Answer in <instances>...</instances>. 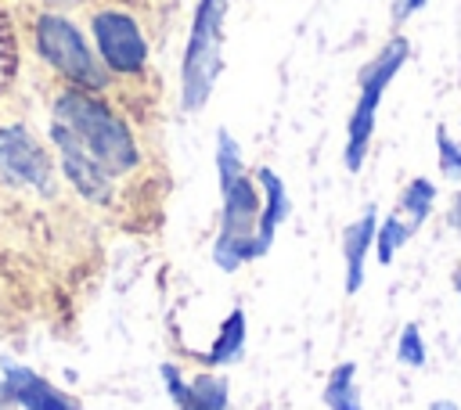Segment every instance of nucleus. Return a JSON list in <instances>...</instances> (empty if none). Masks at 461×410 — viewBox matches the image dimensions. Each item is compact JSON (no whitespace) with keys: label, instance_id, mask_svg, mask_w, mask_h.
<instances>
[{"label":"nucleus","instance_id":"1","mask_svg":"<svg viewBox=\"0 0 461 410\" xmlns=\"http://www.w3.org/2000/svg\"><path fill=\"white\" fill-rule=\"evenodd\" d=\"M43 94H47V119L58 122L83 147V155H90L108 176L130 187L148 173V147L140 140L137 122L126 115L122 101L54 79H47Z\"/></svg>","mask_w":461,"mask_h":410},{"label":"nucleus","instance_id":"2","mask_svg":"<svg viewBox=\"0 0 461 410\" xmlns=\"http://www.w3.org/2000/svg\"><path fill=\"white\" fill-rule=\"evenodd\" d=\"M14 22L22 29L29 58L43 68L47 79L68 83V86H79V90H94V94H108V97L119 101L115 79L108 76V68L101 65L90 36L83 32V25L68 11L43 7L36 0H22L14 7Z\"/></svg>","mask_w":461,"mask_h":410},{"label":"nucleus","instance_id":"3","mask_svg":"<svg viewBox=\"0 0 461 410\" xmlns=\"http://www.w3.org/2000/svg\"><path fill=\"white\" fill-rule=\"evenodd\" d=\"M216 176H220V219L212 241V263L223 273L241 270L256 255V227H259V183L252 169H245L238 140L227 129H216Z\"/></svg>","mask_w":461,"mask_h":410},{"label":"nucleus","instance_id":"4","mask_svg":"<svg viewBox=\"0 0 461 410\" xmlns=\"http://www.w3.org/2000/svg\"><path fill=\"white\" fill-rule=\"evenodd\" d=\"M86 29L101 65L115 79L119 101L126 104L130 97H144V90L155 86V72H151L148 36L137 14L119 4H94L86 11Z\"/></svg>","mask_w":461,"mask_h":410},{"label":"nucleus","instance_id":"5","mask_svg":"<svg viewBox=\"0 0 461 410\" xmlns=\"http://www.w3.org/2000/svg\"><path fill=\"white\" fill-rule=\"evenodd\" d=\"M411 61V40L403 32H393L375 58L364 61L360 76H357V104L346 119V147H342V165L346 173H360L371 151V137H375V122H378V108L382 97L389 90V83L400 76V68Z\"/></svg>","mask_w":461,"mask_h":410},{"label":"nucleus","instance_id":"6","mask_svg":"<svg viewBox=\"0 0 461 410\" xmlns=\"http://www.w3.org/2000/svg\"><path fill=\"white\" fill-rule=\"evenodd\" d=\"M234 0H198L180 61V108L202 111L223 72V18Z\"/></svg>","mask_w":461,"mask_h":410},{"label":"nucleus","instance_id":"7","mask_svg":"<svg viewBox=\"0 0 461 410\" xmlns=\"http://www.w3.org/2000/svg\"><path fill=\"white\" fill-rule=\"evenodd\" d=\"M0 180L40 198L58 194L61 187V169L50 144L18 115H0Z\"/></svg>","mask_w":461,"mask_h":410},{"label":"nucleus","instance_id":"8","mask_svg":"<svg viewBox=\"0 0 461 410\" xmlns=\"http://www.w3.org/2000/svg\"><path fill=\"white\" fill-rule=\"evenodd\" d=\"M162 381L176 410H227L230 406V381L216 370H202L191 381L180 374L176 363H162Z\"/></svg>","mask_w":461,"mask_h":410},{"label":"nucleus","instance_id":"9","mask_svg":"<svg viewBox=\"0 0 461 410\" xmlns=\"http://www.w3.org/2000/svg\"><path fill=\"white\" fill-rule=\"evenodd\" d=\"M4 388H7L11 406H18V410H83V403L76 396L61 392L54 381H47L43 374L18 367V363L4 367Z\"/></svg>","mask_w":461,"mask_h":410},{"label":"nucleus","instance_id":"10","mask_svg":"<svg viewBox=\"0 0 461 410\" xmlns=\"http://www.w3.org/2000/svg\"><path fill=\"white\" fill-rule=\"evenodd\" d=\"M375 230H378V209L367 205L346 230H342V288L346 295H357L367 277V255L375 248Z\"/></svg>","mask_w":461,"mask_h":410},{"label":"nucleus","instance_id":"11","mask_svg":"<svg viewBox=\"0 0 461 410\" xmlns=\"http://www.w3.org/2000/svg\"><path fill=\"white\" fill-rule=\"evenodd\" d=\"M256 183H259V194H263V205H259V227H256V255L263 259L277 237V227L292 216V198H288V187L285 180L270 169V165H256L252 169Z\"/></svg>","mask_w":461,"mask_h":410},{"label":"nucleus","instance_id":"12","mask_svg":"<svg viewBox=\"0 0 461 410\" xmlns=\"http://www.w3.org/2000/svg\"><path fill=\"white\" fill-rule=\"evenodd\" d=\"M245 334H249L245 309H241V306H234V309H230V313L220 320V331H216L212 345L205 349L202 363H205L209 370H220V367L238 363V360H241V352H245Z\"/></svg>","mask_w":461,"mask_h":410},{"label":"nucleus","instance_id":"13","mask_svg":"<svg viewBox=\"0 0 461 410\" xmlns=\"http://www.w3.org/2000/svg\"><path fill=\"white\" fill-rule=\"evenodd\" d=\"M436 201H439V183L436 180H429V176H411L403 187H400V194H396V216H403L411 227H414V234L429 223V216L436 212Z\"/></svg>","mask_w":461,"mask_h":410},{"label":"nucleus","instance_id":"14","mask_svg":"<svg viewBox=\"0 0 461 410\" xmlns=\"http://www.w3.org/2000/svg\"><path fill=\"white\" fill-rule=\"evenodd\" d=\"M321 399H324L328 410H364L360 385H357V363L353 360H342V363H335L328 370Z\"/></svg>","mask_w":461,"mask_h":410},{"label":"nucleus","instance_id":"15","mask_svg":"<svg viewBox=\"0 0 461 410\" xmlns=\"http://www.w3.org/2000/svg\"><path fill=\"white\" fill-rule=\"evenodd\" d=\"M411 237H414V227H411L403 216H396V212L378 216V230H375V248H371V255L378 259V266H393V259L400 255V248L411 245Z\"/></svg>","mask_w":461,"mask_h":410},{"label":"nucleus","instance_id":"16","mask_svg":"<svg viewBox=\"0 0 461 410\" xmlns=\"http://www.w3.org/2000/svg\"><path fill=\"white\" fill-rule=\"evenodd\" d=\"M436 169L447 183L461 187V137H454L447 126H436Z\"/></svg>","mask_w":461,"mask_h":410},{"label":"nucleus","instance_id":"17","mask_svg":"<svg viewBox=\"0 0 461 410\" xmlns=\"http://www.w3.org/2000/svg\"><path fill=\"white\" fill-rule=\"evenodd\" d=\"M396 363H403L411 370H421L429 363V345H425V334L414 320L403 324L400 334H396Z\"/></svg>","mask_w":461,"mask_h":410},{"label":"nucleus","instance_id":"18","mask_svg":"<svg viewBox=\"0 0 461 410\" xmlns=\"http://www.w3.org/2000/svg\"><path fill=\"white\" fill-rule=\"evenodd\" d=\"M425 4H429V0H393V7H389L393 25H407V22H411Z\"/></svg>","mask_w":461,"mask_h":410},{"label":"nucleus","instance_id":"19","mask_svg":"<svg viewBox=\"0 0 461 410\" xmlns=\"http://www.w3.org/2000/svg\"><path fill=\"white\" fill-rule=\"evenodd\" d=\"M447 227L461 237V187H454L447 198Z\"/></svg>","mask_w":461,"mask_h":410},{"label":"nucleus","instance_id":"20","mask_svg":"<svg viewBox=\"0 0 461 410\" xmlns=\"http://www.w3.org/2000/svg\"><path fill=\"white\" fill-rule=\"evenodd\" d=\"M425 410H461V406H457L454 399H432V403H429Z\"/></svg>","mask_w":461,"mask_h":410},{"label":"nucleus","instance_id":"21","mask_svg":"<svg viewBox=\"0 0 461 410\" xmlns=\"http://www.w3.org/2000/svg\"><path fill=\"white\" fill-rule=\"evenodd\" d=\"M450 288H454V295H457V302H461V266L450 270Z\"/></svg>","mask_w":461,"mask_h":410}]
</instances>
